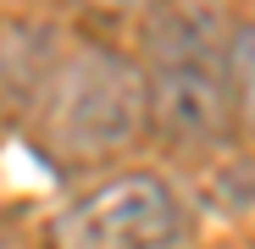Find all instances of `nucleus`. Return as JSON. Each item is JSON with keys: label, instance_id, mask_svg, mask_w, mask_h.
Listing matches in <instances>:
<instances>
[{"label": "nucleus", "instance_id": "nucleus-1", "mask_svg": "<svg viewBox=\"0 0 255 249\" xmlns=\"http://www.w3.org/2000/svg\"><path fill=\"white\" fill-rule=\"evenodd\" d=\"M22 133L56 172L111 166L150 139L144 61L100 39H72L50 50L45 72L22 100Z\"/></svg>", "mask_w": 255, "mask_h": 249}, {"label": "nucleus", "instance_id": "nucleus-2", "mask_svg": "<svg viewBox=\"0 0 255 249\" xmlns=\"http://www.w3.org/2000/svg\"><path fill=\"white\" fill-rule=\"evenodd\" d=\"M189 211L161 172H111L45 222V249H172Z\"/></svg>", "mask_w": 255, "mask_h": 249}, {"label": "nucleus", "instance_id": "nucleus-3", "mask_svg": "<svg viewBox=\"0 0 255 249\" xmlns=\"http://www.w3.org/2000/svg\"><path fill=\"white\" fill-rule=\"evenodd\" d=\"M144 111H150V139H161L166 150H217L222 139H233L222 56L144 61Z\"/></svg>", "mask_w": 255, "mask_h": 249}, {"label": "nucleus", "instance_id": "nucleus-4", "mask_svg": "<svg viewBox=\"0 0 255 249\" xmlns=\"http://www.w3.org/2000/svg\"><path fill=\"white\" fill-rule=\"evenodd\" d=\"M233 0H150L144 6V61L228 56Z\"/></svg>", "mask_w": 255, "mask_h": 249}, {"label": "nucleus", "instance_id": "nucleus-5", "mask_svg": "<svg viewBox=\"0 0 255 249\" xmlns=\"http://www.w3.org/2000/svg\"><path fill=\"white\" fill-rule=\"evenodd\" d=\"M228 100H233V133L255 139V22H239L228 39Z\"/></svg>", "mask_w": 255, "mask_h": 249}, {"label": "nucleus", "instance_id": "nucleus-6", "mask_svg": "<svg viewBox=\"0 0 255 249\" xmlns=\"http://www.w3.org/2000/svg\"><path fill=\"white\" fill-rule=\"evenodd\" d=\"M78 6H89V11H106V17H128V11H144L150 0H78Z\"/></svg>", "mask_w": 255, "mask_h": 249}, {"label": "nucleus", "instance_id": "nucleus-7", "mask_svg": "<svg viewBox=\"0 0 255 249\" xmlns=\"http://www.w3.org/2000/svg\"><path fill=\"white\" fill-rule=\"evenodd\" d=\"M0 249H17V244H11V233H6V227H0Z\"/></svg>", "mask_w": 255, "mask_h": 249}, {"label": "nucleus", "instance_id": "nucleus-8", "mask_svg": "<svg viewBox=\"0 0 255 249\" xmlns=\"http://www.w3.org/2000/svg\"><path fill=\"white\" fill-rule=\"evenodd\" d=\"M172 249H178V244H172Z\"/></svg>", "mask_w": 255, "mask_h": 249}]
</instances>
